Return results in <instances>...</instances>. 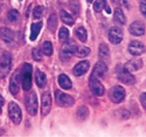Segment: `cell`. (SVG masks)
Masks as SVG:
<instances>
[{
  "instance_id": "20",
  "label": "cell",
  "mask_w": 146,
  "mask_h": 137,
  "mask_svg": "<svg viewBox=\"0 0 146 137\" xmlns=\"http://www.w3.org/2000/svg\"><path fill=\"white\" fill-rule=\"evenodd\" d=\"M58 81L60 86L64 89L68 90L72 87V82H71V79L66 74H60L58 78Z\"/></svg>"
},
{
  "instance_id": "5",
  "label": "cell",
  "mask_w": 146,
  "mask_h": 137,
  "mask_svg": "<svg viewBox=\"0 0 146 137\" xmlns=\"http://www.w3.org/2000/svg\"><path fill=\"white\" fill-rule=\"evenodd\" d=\"M25 106L29 114L32 116L37 114L38 111V99L37 96L34 91H31L25 98Z\"/></svg>"
},
{
  "instance_id": "39",
  "label": "cell",
  "mask_w": 146,
  "mask_h": 137,
  "mask_svg": "<svg viewBox=\"0 0 146 137\" xmlns=\"http://www.w3.org/2000/svg\"><path fill=\"white\" fill-rule=\"evenodd\" d=\"M4 98H3L2 96L1 95V94H0V106H2L3 105H4Z\"/></svg>"
},
{
  "instance_id": "8",
  "label": "cell",
  "mask_w": 146,
  "mask_h": 137,
  "mask_svg": "<svg viewBox=\"0 0 146 137\" xmlns=\"http://www.w3.org/2000/svg\"><path fill=\"white\" fill-rule=\"evenodd\" d=\"M125 97V91L121 86L116 85L113 86L109 91V98L115 104L122 102Z\"/></svg>"
},
{
  "instance_id": "25",
  "label": "cell",
  "mask_w": 146,
  "mask_h": 137,
  "mask_svg": "<svg viewBox=\"0 0 146 137\" xmlns=\"http://www.w3.org/2000/svg\"><path fill=\"white\" fill-rule=\"evenodd\" d=\"M47 26H48V29L51 31L54 32L56 31L58 26V20H57V17L55 14H52L48 18V21H47Z\"/></svg>"
},
{
  "instance_id": "29",
  "label": "cell",
  "mask_w": 146,
  "mask_h": 137,
  "mask_svg": "<svg viewBox=\"0 0 146 137\" xmlns=\"http://www.w3.org/2000/svg\"><path fill=\"white\" fill-rule=\"evenodd\" d=\"M42 53L45 55L50 57L53 54V46L51 42L46 41L42 44Z\"/></svg>"
},
{
  "instance_id": "13",
  "label": "cell",
  "mask_w": 146,
  "mask_h": 137,
  "mask_svg": "<svg viewBox=\"0 0 146 137\" xmlns=\"http://www.w3.org/2000/svg\"><path fill=\"white\" fill-rule=\"evenodd\" d=\"M128 51L133 56H140L145 51V47L139 41H133L128 46Z\"/></svg>"
},
{
  "instance_id": "23",
  "label": "cell",
  "mask_w": 146,
  "mask_h": 137,
  "mask_svg": "<svg viewBox=\"0 0 146 137\" xmlns=\"http://www.w3.org/2000/svg\"><path fill=\"white\" fill-rule=\"evenodd\" d=\"M113 17L115 21L116 22L119 23V24H125V22H126V19H125V15H124L122 9L119 7H117L114 10Z\"/></svg>"
},
{
  "instance_id": "9",
  "label": "cell",
  "mask_w": 146,
  "mask_h": 137,
  "mask_svg": "<svg viewBox=\"0 0 146 137\" xmlns=\"http://www.w3.org/2000/svg\"><path fill=\"white\" fill-rule=\"evenodd\" d=\"M20 81H21V73L20 70H17L13 73L10 78L9 91L12 95H17L19 91Z\"/></svg>"
},
{
  "instance_id": "3",
  "label": "cell",
  "mask_w": 146,
  "mask_h": 137,
  "mask_svg": "<svg viewBox=\"0 0 146 137\" xmlns=\"http://www.w3.org/2000/svg\"><path fill=\"white\" fill-rule=\"evenodd\" d=\"M115 74H116L117 78L123 84H128V85L135 84V76L131 74V73L128 71L125 68V67L121 65V64L115 67Z\"/></svg>"
},
{
  "instance_id": "34",
  "label": "cell",
  "mask_w": 146,
  "mask_h": 137,
  "mask_svg": "<svg viewBox=\"0 0 146 137\" xmlns=\"http://www.w3.org/2000/svg\"><path fill=\"white\" fill-rule=\"evenodd\" d=\"M44 8L43 6H37L34 8V11H33V16L35 19H39L42 17L43 14H44Z\"/></svg>"
},
{
  "instance_id": "17",
  "label": "cell",
  "mask_w": 146,
  "mask_h": 137,
  "mask_svg": "<svg viewBox=\"0 0 146 137\" xmlns=\"http://www.w3.org/2000/svg\"><path fill=\"white\" fill-rule=\"evenodd\" d=\"M15 34L10 29L7 27H2L0 29V38L7 44H10L14 39Z\"/></svg>"
},
{
  "instance_id": "22",
  "label": "cell",
  "mask_w": 146,
  "mask_h": 137,
  "mask_svg": "<svg viewBox=\"0 0 146 137\" xmlns=\"http://www.w3.org/2000/svg\"><path fill=\"white\" fill-rule=\"evenodd\" d=\"M98 56L102 61L107 60L110 58V50L108 45L106 44H101L99 46Z\"/></svg>"
},
{
  "instance_id": "42",
  "label": "cell",
  "mask_w": 146,
  "mask_h": 137,
  "mask_svg": "<svg viewBox=\"0 0 146 137\" xmlns=\"http://www.w3.org/2000/svg\"><path fill=\"white\" fill-rule=\"evenodd\" d=\"M0 10H1V9H0Z\"/></svg>"
},
{
  "instance_id": "7",
  "label": "cell",
  "mask_w": 146,
  "mask_h": 137,
  "mask_svg": "<svg viewBox=\"0 0 146 137\" xmlns=\"http://www.w3.org/2000/svg\"><path fill=\"white\" fill-rule=\"evenodd\" d=\"M9 116L10 119L16 125H19L22 119V114L20 107L14 101H11L8 106Z\"/></svg>"
},
{
  "instance_id": "16",
  "label": "cell",
  "mask_w": 146,
  "mask_h": 137,
  "mask_svg": "<svg viewBox=\"0 0 146 137\" xmlns=\"http://www.w3.org/2000/svg\"><path fill=\"white\" fill-rule=\"evenodd\" d=\"M90 63L87 60L80 61L73 68V73L76 76H81L87 72L89 69Z\"/></svg>"
},
{
  "instance_id": "1",
  "label": "cell",
  "mask_w": 146,
  "mask_h": 137,
  "mask_svg": "<svg viewBox=\"0 0 146 137\" xmlns=\"http://www.w3.org/2000/svg\"><path fill=\"white\" fill-rule=\"evenodd\" d=\"M76 43L74 40H68L63 44L59 53V58L63 62H68L71 57L76 54L77 49Z\"/></svg>"
},
{
  "instance_id": "14",
  "label": "cell",
  "mask_w": 146,
  "mask_h": 137,
  "mask_svg": "<svg viewBox=\"0 0 146 137\" xmlns=\"http://www.w3.org/2000/svg\"><path fill=\"white\" fill-rule=\"evenodd\" d=\"M107 71H108V67H107L106 64L103 61H99L94 66L91 76L98 78H102L106 75Z\"/></svg>"
},
{
  "instance_id": "10",
  "label": "cell",
  "mask_w": 146,
  "mask_h": 137,
  "mask_svg": "<svg viewBox=\"0 0 146 137\" xmlns=\"http://www.w3.org/2000/svg\"><path fill=\"white\" fill-rule=\"evenodd\" d=\"M89 86L91 91L93 94H95L98 96H101L104 94L105 92V88L103 84L99 81L98 78L90 76L89 78Z\"/></svg>"
},
{
  "instance_id": "15",
  "label": "cell",
  "mask_w": 146,
  "mask_h": 137,
  "mask_svg": "<svg viewBox=\"0 0 146 137\" xmlns=\"http://www.w3.org/2000/svg\"><path fill=\"white\" fill-rule=\"evenodd\" d=\"M145 25L141 21H135L133 22L129 27V31L133 36H142L145 34Z\"/></svg>"
},
{
  "instance_id": "21",
  "label": "cell",
  "mask_w": 146,
  "mask_h": 137,
  "mask_svg": "<svg viewBox=\"0 0 146 137\" xmlns=\"http://www.w3.org/2000/svg\"><path fill=\"white\" fill-rule=\"evenodd\" d=\"M43 23L42 21L37 23H33L31 26V35H30V39L31 41H34L38 37V34L40 33L41 28H42Z\"/></svg>"
},
{
  "instance_id": "26",
  "label": "cell",
  "mask_w": 146,
  "mask_h": 137,
  "mask_svg": "<svg viewBox=\"0 0 146 137\" xmlns=\"http://www.w3.org/2000/svg\"><path fill=\"white\" fill-rule=\"evenodd\" d=\"M77 116L81 120H86L89 115V110L86 106H81L77 110Z\"/></svg>"
},
{
  "instance_id": "18",
  "label": "cell",
  "mask_w": 146,
  "mask_h": 137,
  "mask_svg": "<svg viewBox=\"0 0 146 137\" xmlns=\"http://www.w3.org/2000/svg\"><path fill=\"white\" fill-rule=\"evenodd\" d=\"M143 63L142 59L135 58L128 61L124 67L130 72H133V71H136L141 69L143 67Z\"/></svg>"
},
{
  "instance_id": "41",
  "label": "cell",
  "mask_w": 146,
  "mask_h": 137,
  "mask_svg": "<svg viewBox=\"0 0 146 137\" xmlns=\"http://www.w3.org/2000/svg\"><path fill=\"white\" fill-rule=\"evenodd\" d=\"M1 113V106H0V114Z\"/></svg>"
},
{
  "instance_id": "32",
  "label": "cell",
  "mask_w": 146,
  "mask_h": 137,
  "mask_svg": "<svg viewBox=\"0 0 146 137\" xmlns=\"http://www.w3.org/2000/svg\"><path fill=\"white\" fill-rule=\"evenodd\" d=\"M70 8L74 14H78L80 9L79 0H70Z\"/></svg>"
},
{
  "instance_id": "11",
  "label": "cell",
  "mask_w": 146,
  "mask_h": 137,
  "mask_svg": "<svg viewBox=\"0 0 146 137\" xmlns=\"http://www.w3.org/2000/svg\"><path fill=\"white\" fill-rule=\"evenodd\" d=\"M51 104H52V99H51V94L48 91H46L41 96V115L46 116L49 114L51 108Z\"/></svg>"
},
{
  "instance_id": "40",
  "label": "cell",
  "mask_w": 146,
  "mask_h": 137,
  "mask_svg": "<svg viewBox=\"0 0 146 137\" xmlns=\"http://www.w3.org/2000/svg\"><path fill=\"white\" fill-rule=\"evenodd\" d=\"M93 1H94V0H87V1H88V2H89V3H91Z\"/></svg>"
},
{
  "instance_id": "24",
  "label": "cell",
  "mask_w": 146,
  "mask_h": 137,
  "mask_svg": "<svg viewBox=\"0 0 146 137\" xmlns=\"http://www.w3.org/2000/svg\"><path fill=\"white\" fill-rule=\"evenodd\" d=\"M60 17H61V19L63 21V22L66 24L67 25L72 26L75 23L74 19L73 18L72 16L70 14H68V12H66V11H64V10H61V12H60Z\"/></svg>"
},
{
  "instance_id": "35",
  "label": "cell",
  "mask_w": 146,
  "mask_h": 137,
  "mask_svg": "<svg viewBox=\"0 0 146 137\" xmlns=\"http://www.w3.org/2000/svg\"><path fill=\"white\" fill-rule=\"evenodd\" d=\"M32 56L33 58H34V59L35 60V61H40L41 60H42L43 54L39 49L34 48V49L32 50Z\"/></svg>"
},
{
  "instance_id": "31",
  "label": "cell",
  "mask_w": 146,
  "mask_h": 137,
  "mask_svg": "<svg viewBox=\"0 0 146 137\" xmlns=\"http://www.w3.org/2000/svg\"><path fill=\"white\" fill-rule=\"evenodd\" d=\"M68 36H69V31H68V30L64 27H61L59 30V32H58V37H59L60 41H66L68 39Z\"/></svg>"
},
{
  "instance_id": "12",
  "label": "cell",
  "mask_w": 146,
  "mask_h": 137,
  "mask_svg": "<svg viewBox=\"0 0 146 137\" xmlns=\"http://www.w3.org/2000/svg\"><path fill=\"white\" fill-rule=\"evenodd\" d=\"M123 33L122 29L118 27H111L108 31V39L113 44H118L122 41Z\"/></svg>"
},
{
  "instance_id": "19",
  "label": "cell",
  "mask_w": 146,
  "mask_h": 137,
  "mask_svg": "<svg viewBox=\"0 0 146 137\" xmlns=\"http://www.w3.org/2000/svg\"><path fill=\"white\" fill-rule=\"evenodd\" d=\"M35 81L36 85L39 88H44L47 83L46 76L44 72L41 71L40 70H36L35 74Z\"/></svg>"
},
{
  "instance_id": "38",
  "label": "cell",
  "mask_w": 146,
  "mask_h": 137,
  "mask_svg": "<svg viewBox=\"0 0 146 137\" xmlns=\"http://www.w3.org/2000/svg\"><path fill=\"white\" fill-rule=\"evenodd\" d=\"M140 101H141L143 107L146 110V92L143 93V94L140 96Z\"/></svg>"
},
{
  "instance_id": "37",
  "label": "cell",
  "mask_w": 146,
  "mask_h": 137,
  "mask_svg": "<svg viewBox=\"0 0 146 137\" xmlns=\"http://www.w3.org/2000/svg\"><path fill=\"white\" fill-rule=\"evenodd\" d=\"M140 10L146 19V0H141L140 3Z\"/></svg>"
},
{
  "instance_id": "36",
  "label": "cell",
  "mask_w": 146,
  "mask_h": 137,
  "mask_svg": "<svg viewBox=\"0 0 146 137\" xmlns=\"http://www.w3.org/2000/svg\"><path fill=\"white\" fill-rule=\"evenodd\" d=\"M115 116H118V118H121L122 119H126V118H128V116H130V114L127 110L123 109L115 111Z\"/></svg>"
},
{
  "instance_id": "6",
  "label": "cell",
  "mask_w": 146,
  "mask_h": 137,
  "mask_svg": "<svg viewBox=\"0 0 146 137\" xmlns=\"http://www.w3.org/2000/svg\"><path fill=\"white\" fill-rule=\"evenodd\" d=\"M11 67V56L9 53L4 52L0 57V78L7 76Z\"/></svg>"
},
{
  "instance_id": "2",
  "label": "cell",
  "mask_w": 146,
  "mask_h": 137,
  "mask_svg": "<svg viewBox=\"0 0 146 137\" xmlns=\"http://www.w3.org/2000/svg\"><path fill=\"white\" fill-rule=\"evenodd\" d=\"M20 73L23 89L26 91H29L32 86V66L26 63L20 70Z\"/></svg>"
},
{
  "instance_id": "28",
  "label": "cell",
  "mask_w": 146,
  "mask_h": 137,
  "mask_svg": "<svg viewBox=\"0 0 146 137\" xmlns=\"http://www.w3.org/2000/svg\"><path fill=\"white\" fill-rule=\"evenodd\" d=\"M76 35L81 42H85L87 39V31L83 27H80L76 29Z\"/></svg>"
},
{
  "instance_id": "33",
  "label": "cell",
  "mask_w": 146,
  "mask_h": 137,
  "mask_svg": "<svg viewBox=\"0 0 146 137\" xmlns=\"http://www.w3.org/2000/svg\"><path fill=\"white\" fill-rule=\"evenodd\" d=\"M7 17L9 21H16L19 19L20 14L19 13V11L16 9H12L7 14Z\"/></svg>"
},
{
  "instance_id": "30",
  "label": "cell",
  "mask_w": 146,
  "mask_h": 137,
  "mask_svg": "<svg viewBox=\"0 0 146 137\" xmlns=\"http://www.w3.org/2000/svg\"><path fill=\"white\" fill-rule=\"evenodd\" d=\"M106 7V0H96L94 4V9L96 12H101L104 8Z\"/></svg>"
},
{
  "instance_id": "27",
  "label": "cell",
  "mask_w": 146,
  "mask_h": 137,
  "mask_svg": "<svg viewBox=\"0 0 146 137\" xmlns=\"http://www.w3.org/2000/svg\"><path fill=\"white\" fill-rule=\"evenodd\" d=\"M91 52V49L87 47H84V46H80L77 47L76 51V55L79 58H84Z\"/></svg>"
},
{
  "instance_id": "4",
  "label": "cell",
  "mask_w": 146,
  "mask_h": 137,
  "mask_svg": "<svg viewBox=\"0 0 146 137\" xmlns=\"http://www.w3.org/2000/svg\"><path fill=\"white\" fill-rule=\"evenodd\" d=\"M55 101L56 104L61 107H71L75 104V100L73 96L62 92L60 90H56L54 94Z\"/></svg>"
}]
</instances>
